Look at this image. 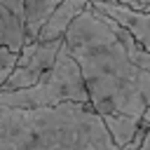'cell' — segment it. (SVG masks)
Wrapping results in <instances>:
<instances>
[{"label":"cell","mask_w":150,"mask_h":150,"mask_svg":"<svg viewBox=\"0 0 150 150\" xmlns=\"http://www.w3.org/2000/svg\"><path fill=\"white\" fill-rule=\"evenodd\" d=\"M63 45L75 59L98 117L141 122L150 103V52L89 2L70 21Z\"/></svg>","instance_id":"1"},{"label":"cell","mask_w":150,"mask_h":150,"mask_svg":"<svg viewBox=\"0 0 150 150\" xmlns=\"http://www.w3.org/2000/svg\"><path fill=\"white\" fill-rule=\"evenodd\" d=\"M0 150H117L89 103L19 108L0 103Z\"/></svg>","instance_id":"2"},{"label":"cell","mask_w":150,"mask_h":150,"mask_svg":"<svg viewBox=\"0 0 150 150\" xmlns=\"http://www.w3.org/2000/svg\"><path fill=\"white\" fill-rule=\"evenodd\" d=\"M0 103L19 108H42L59 103H89V96L75 59L61 42L52 66L40 75L38 82L21 89H0Z\"/></svg>","instance_id":"3"},{"label":"cell","mask_w":150,"mask_h":150,"mask_svg":"<svg viewBox=\"0 0 150 150\" xmlns=\"http://www.w3.org/2000/svg\"><path fill=\"white\" fill-rule=\"evenodd\" d=\"M63 38L56 40H30L26 42L19 54H16V63L9 70V75L5 77V82L0 84V89H21L28 87L33 82L40 80V75L52 66L59 47H61Z\"/></svg>","instance_id":"4"},{"label":"cell","mask_w":150,"mask_h":150,"mask_svg":"<svg viewBox=\"0 0 150 150\" xmlns=\"http://www.w3.org/2000/svg\"><path fill=\"white\" fill-rule=\"evenodd\" d=\"M91 7H96L98 12H103L105 16H110L115 23H120L122 28H127L141 45L148 47L150 40V14L148 9H138L131 2L124 0H87Z\"/></svg>","instance_id":"5"},{"label":"cell","mask_w":150,"mask_h":150,"mask_svg":"<svg viewBox=\"0 0 150 150\" xmlns=\"http://www.w3.org/2000/svg\"><path fill=\"white\" fill-rule=\"evenodd\" d=\"M23 45V0H0V47L19 52Z\"/></svg>","instance_id":"6"},{"label":"cell","mask_w":150,"mask_h":150,"mask_svg":"<svg viewBox=\"0 0 150 150\" xmlns=\"http://www.w3.org/2000/svg\"><path fill=\"white\" fill-rule=\"evenodd\" d=\"M84 5H87V0H61L52 9V14L47 16V21L42 23V28H40V33H38L35 40H56V38H63L66 28L82 12Z\"/></svg>","instance_id":"7"},{"label":"cell","mask_w":150,"mask_h":150,"mask_svg":"<svg viewBox=\"0 0 150 150\" xmlns=\"http://www.w3.org/2000/svg\"><path fill=\"white\" fill-rule=\"evenodd\" d=\"M61 0H23V30H26V42L35 40L42 23L52 14V9Z\"/></svg>","instance_id":"8"},{"label":"cell","mask_w":150,"mask_h":150,"mask_svg":"<svg viewBox=\"0 0 150 150\" xmlns=\"http://www.w3.org/2000/svg\"><path fill=\"white\" fill-rule=\"evenodd\" d=\"M16 54H19V52H12V49H7V47H0V84H2L5 77L9 75V70L14 68Z\"/></svg>","instance_id":"9"},{"label":"cell","mask_w":150,"mask_h":150,"mask_svg":"<svg viewBox=\"0 0 150 150\" xmlns=\"http://www.w3.org/2000/svg\"><path fill=\"white\" fill-rule=\"evenodd\" d=\"M122 150H150V131H148V136H145L138 145H124Z\"/></svg>","instance_id":"10"},{"label":"cell","mask_w":150,"mask_h":150,"mask_svg":"<svg viewBox=\"0 0 150 150\" xmlns=\"http://www.w3.org/2000/svg\"><path fill=\"white\" fill-rule=\"evenodd\" d=\"M134 2H141V5H145V7H148V2H150V0H134Z\"/></svg>","instance_id":"11"}]
</instances>
